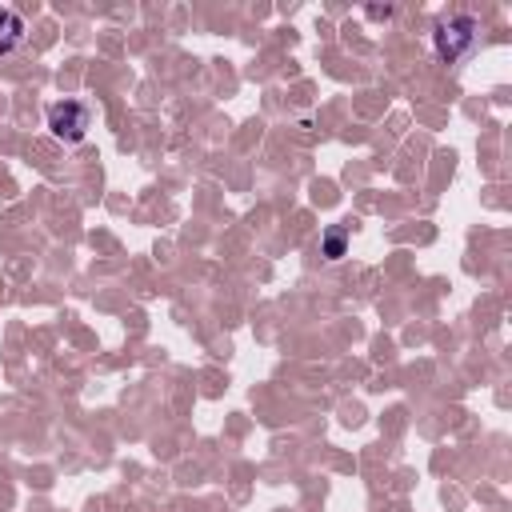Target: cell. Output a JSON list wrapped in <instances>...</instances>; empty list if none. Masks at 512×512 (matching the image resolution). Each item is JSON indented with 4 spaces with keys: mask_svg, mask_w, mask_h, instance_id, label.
<instances>
[{
    "mask_svg": "<svg viewBox=\"0 0 512 512\" xmlns=\"http://www.w3.org/2000/svg\"><path fill=\"white\" fill-rule=\"evenodd\" d=\"M476 40H480V20L468 12H452L432 24V52L444 64H460L476 48Z\"/></svg>",
    "mask_w": 512,
    "mask_h": 512,
    "instance_id": "obj_1",
    "label": "cell"
},
{
    "mask_svg": "<svg viewBox=\"0 0 512 512\" xmlns=\"http://www.w3.org/2000/svg\"><path fill=\"white\" fill-rule=\"evenodd\" d=\"M48 128L60 144H80L92 128V108L80 100H52L48 104Z\"/></svg>",
    "mask_w": 512,
    "mask_h": 512,
    "instance_id": "obj_2",
    "label": "cell"
},
{
    "mask_svg": "<svg viewBox=\"0 0 512 512\" xmlns=\"http://www.w3.org/2000/svg\"><path fill=\"white\" fill-rule=\"evenodd\" d=\"M348 236H352V228L348 224H328L324 232H320V256L324 260H344L348 256Z\"/></svg>",
    "mask_w": 512,
    "mask_h": 512,
    "instance_id": "obj_3",
    "label": "cell"
},
{
    "mask_svg": "<svg viewBox=\"0 0 512 512\" xmlns=\"http://www.w3.org/2000/svg\"><path fill=\"white\" fill-rule=\"evenodd\" d=\"M24 16L16 12V8H0V56L4 52H12V48H20L24 44Z\"/></svg>",
    "mask_w": 512,
    "mask_h": 512,
    "instance_id": "obj_4",
    "label": "cell"
}]
</instances>
